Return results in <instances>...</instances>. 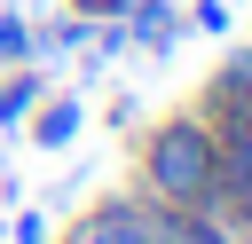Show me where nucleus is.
I'll list each match as a JSON object with an SVG mask.
<instances>
[{
	"label": "nucleus",
	"mask_w": 252,
	"mask_h": 244,
	"mask_svg": "<svg viewBox=\"0 0 252 244\" xmlns=\"http://www.w3.org/2000/svg\"><path fill=\"white\" fill-rule=\"evenodd\" d=\"M228 244H252V205H244V213H228Z\"/></svg>",
	"instance_id": "nucleus-11"
},
{
	"label": "nucleus",
	"mask_w": 252,
	"mask_h": 244,
	"mask_svg": "<svg viewBox=\"0 0 252 244\" xmlns=\"http://www.w3.org/2000/svg\"><path fill=\"white\" fill-rule=\"evenodd\" d=\"M24 126H32V142H39V150H71V142H79V126H87V102H79L71 87H63V94H39Z\"/></svg>",
	"instance_id": "nucleus-4"
},
{
	"label": "nucleus",
	"mask_w": 252,
	"mask_h": 244,
	"mask_svg": "<svg viewBox=\"0 0 252 244\" xmlns=\"http://www.w3.org/2000/svg\"><path fill=\"white\" fill-rule=\"evenodd\" d=\"M63 244H165V205L142 197V189H110L71 220Z\"/></svg>",
	"instance_id": "nucleus-2"
},
{
	"label": "nucleus",
	"mask_w": 252,
	"mask_h": 244,
	"mask_svg": "<svg viewBox=\"0 0 252 244\" xmlns=\"http://www.w3.org/2000/svg\"><path fill=\"white\" fill-rule=\"evenodd\" d=\"M0 236H8V244H55V236H47V213H16Z\"/></svg>",
	"instance_id": "nucleus-8"
},
{
	"label": "nucleus",
	"mask_w": 252,
	"mask_h": 244,
	"mask_svg": "<svg viewBox=\"0 0 252 244\" xmlns=\"http://www.w3.org/2000/svg\"><path fill=\"white\" fill-rule=\"evenodd\" d=\"M0 63H39L32 55V16L8 8V0H0Z\"/></svg>",
	"instance_id": "nucleus-7"
},
{
	"label": "nucleus",
	"mask_w": 252,
	"mask_h": 244,
	"mask_svg": "<svg viewBox=\"0 0 252 244\" xmlns=\"http://www.w3.org/2000/svg\"><path fill=\"white\" fill-rule=\"evenodd\" d=\"M0 173H8V165H0Z\"/></svg>",
	"instance_id": "nucleus-12"
},
{
	"label": "nucleus",
	"mask_w": 252,
	"mask_h": 244,
	"mask_svg": "<svg viewBox=\"0 0 252 244\" xmlns=\"http://www.w3.org/2000/svg\"><path fill=\"white\" fill-rule=\"evenodd\" d=\"M189 24H197V31H213V39H220V31H228V24H236V16H228V0H197V8H189Z\"/></svg>",
	"instance_id": "nucleus-9"
},
{
	"label": "nucleus",
	"mask_w": 252,
	"mask_h": 244,
	"mask_svg": "<svg viewBox=\"0 0 252 244\" xmlns=\"http://www.w3.org/2000/svg\"><path fill=\"white\" fill-rule=\"evenodd\" d=\"M110 126H118V134H134V126H142V102H134V94H118V102H110Z\"/></svg>",
	"instance_id": "nucleus-10"
},
{
	"label": "nucleus",
	"mask_w": 252,
	"mask_h": 244,
	"mask_svg": "<svg viewBox=\"0 0 252 244\" xmlns=\"http://www.w3.org/2000/svg\"><path fill=\"white\" fill-rule=\"evenodd\" d=\"M142 197H158L165 213L220 205V142H213V118L197 102L142 134Z\"/></svg>",
	"instance_id": "nucleus-1"
},
{
	"label": "nucleus",
	"mask_w": 252,
	"mask_h": 244,
	"mask_svg": "<svg viewBox=\"0 0 252 244\" xmlns=\"http://www.w3.org/2000/svg\"><path fill=\"white\" fill-rule=\"evenodd\" d=\"M118 24H126V47H142V55H173V39H181V8L173 0H134Z\"/></svg>",
	"instance_id": "nucleus-5"
},
{
	"label": "nucleus",
	"mask_w": 252,
	"mask_h": 244,
	"mask_svg": "<svg viewBox=\"0 0 252 244\" xmlns=\"http://www.w3.org/2000/svg\"><path fill=\"white\" fill-rule=\"evenodd\" d=\"M213 142H220V213L252 205V94L213 110Z\"/></svg>",
	"instance_id": "nucleus-3"
},
{
	"label": "nucleus",
	"mask_w": 252,
	"mask_h": 244,
	"mask_svg": "<svg viewBox=\"0 0 252 244\" xmlns=\"http://www.w3.org/2000/svg\"><path fill=\"white\" fill-rule=\"evenodd\" d=\"M39 94H47V63H0V134L24 126Z\"/></svg>",
	"instance_id": "nucleus-6"
}]
</instances>
